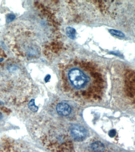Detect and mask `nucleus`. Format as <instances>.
<instances>
[{"label":"nucleus","mask_w":135,"mask_h":152,"mask_svg":"<svg viewBox=\"0 0 135 152\" xmlns=\"http://www.w3.org/2000/svg\"><path fill=\"white\" fill-rule=\"evenodd\" d=\"M70 66L68 72L69 80L75 88H83L89 83V77L85 73L82 66L75 65Z\"/></svg>","instance_id":"1"},{"label":"nucleus","mask_w":135,"mask_h":152,"mask_svg":"<svg viewBox=\"0 0 135 152\" xmlns=\"http://www.w3.org/2000/svg\"><path fill=\"white\" fill-rule=\"evenodd\" d=\"M110 32L112 35L120 37H124L125 36L124 33L119 31L111 29L110 30Z\"/></svg>","instance_id":"5"},{"label":"nucleus","mask_w":135,"mask_h":152,"mask_svg":"<svg viewBox=\"0 0 135 152\" xmlns=\"http://www.w3.org/2000/svg\"><path fill=\"white\" fill-rule=\"evenodd\" d=\"M116 131L115 129H111L109 132V135L111 137H113L115 136Z\"/></svg>","instance_id":"7"},{"label":"nucleus","mask_w":135,"mask_h":152,"mask_svg":"<svg viewBox=\"0 0 135 152\" xmlns=\"http://www.w3.org/2000/svg\"><path fill=\"white\" fill-rule=\"evenodd\" d=\"M29 107L30 109L33 111L36 112L38 110V107L35 105L34 101L32 100L29 103Z\"/></svg>","instance_id":"6"},{"label":"nucleus","mask_w":135,"mask_h":152,"mask_svg":"<svg viewBox=\"0 0 135 152\" xmlns=\"http://www.w3.org/2000/svg\"><path fill=\"white\" fill-rule=\"evenodd\" d=\"M56 110L58 114L63 116L69 115L71 112L70 107L65 103H59L57 106Z\"/></svg>","instance_id":"3"},{"label":"nucleus","mask_w":135,"mask_h":152,"mask_svg":"<svg viewBox=\"0 0 135 152\" xmlns=\"http://www.w3.org/2000/svg\"><path fill=\"white\" fill-rule=\"evenodd\" d=\"M71 135L75 141H81L85 140L86 136V131L84 127L79 125H73L71 127Z\"/></svg>","instance_id":"2"},{"label":"nucleus","mask_w":135,"mask_h":152,"mask_svg":"<svg viewBox=\"0 0 135 152\" xmlns=\"http://www.w3.org/2000/svg\"><path fill=\"white\" fill-rule=\"evenodd\" d=\"M91 147L92 149L96 152H102L105 149L104 145L99 141L94 142L92 144Z\"/></svg>","instance_id":"4"}]
</instances>
